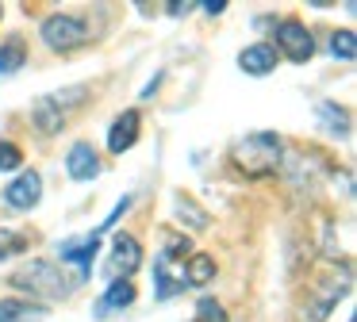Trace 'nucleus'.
I'll use <instances>...</instances> for the list:
<instances>
[{"mask_svg":"<svg viewBox=\"0 0 357 322\" xmlns=\"http://www.w3.org/2000/svg\"><path fill=\"white\" fill-rule=\"evenodd\" d=\"M280 158H284V142L280 135L273 130H257V135H246L231 146V161L238 173L246 176H265V173H277Z\"/></svg>","mask_w":357,"mask_h":322,"instance_id":"1","label":"nucleus"},{"mask_svg":"<svg viewBox=\"0 0 357 322\" xmlns=\"http://www.w3.org/2000/svg\"><path fill=\"white\" fill-rule=\"evenodd\" d=\"M16 288H27V291H39L47 299H66L70 296V280L62 276V268L54 261H27L16 276H12Z\"/></svg>","mask_w":357,"mask_h":322,"instance_id":"2","label":"nucleus"},{"mask_svg":"<svg viewBox=\"0 0 357 322\" xmlns=\"http://www.w3.org/2000/svg\"><path fill=\"white\" fill-rule=\"evenodd\" d=\"M89 38V23L81 15H70V12H58V15H47L43 20V43L50 50H73Z\"/></svg>","mask_w":357,"mask_h":322,"instance_id":"3","label":"nucleus"},{"mask_svg":"<svg viewBox=\"0 0 357 322\" xmlns=\"http://www.w3.org/2000/svg\"><path fill=\"white\" fill-rule=\"evenodd\" d=\"M39 196H43V176L35 173V169H24V173L4 188V204H8L12 211H31V207L39 204Z\"/></svg>","mask_w":357,"mask_h":322,"instance_id":"4","label":"nucleus"},{"mask_svg":"<svg viewBox=\"0 0 357 322\" xmlns=\"http://www.w3.org/2000/svg\"><path fill=\"white\" fill-rule=\"evenodd\" d=\"M277 46H284V54L292 61H311V54H315V38H311V31L303 27L300 20H284L277 27Z\"/></svg>","mask_w":357,"mask_h":322,"instance_id":"5","label":"nucleus"},{"mask_svg":"<svg viewBox=\"0 0 357 322\" xmlns=\"http://www.w3.org/2000/svg\"><path fill=\"white\" fill-rule=\"evenodd\" d=\"M154 288H158V299H173L177 291H185V261L169 257V253H158L154 257Z\"/></svg>","mask_w":357,"mask_h":322,"instance_id":"6","label":"nucleus"},{"mask_svg":"<svg viewBox=\"0 0 357 322\" xmlns=\"http://www.w3.org/2000/svg\"><path fill=\"white\" fill-rule=\"evenodd\" d=\"M100 230H89L85 238H66L62 245H58V253H62V261H70V265L81 268V276L89 273V265H93L96 250H100Z\"/></svg>","mask_w":357,"mask_h":322,"instance_id":"7","label":"nucleus"},{"mask_svg":"<svg viewBox=\"0 0 357 322\" xmlns=\"http://www.w3.org/2000/svg\"><path fill=\"white\" fill-rule=\"evenodd\" d=\"M139 261H142L139 238H131V234H116V238H112V273H116V276H131L135 268H139Z\"/></svg>","mask_w":357,"mask_h":322,"instance_id":"8","label":"nucleus"},{"mask_svg":"<svg viewBox=\"0 0 357 322\" xmlns=\"http://www.w3.org/2000/svg\"><path fill=\"white\" fill-rule=\"evenodd\" d=\"M139 127H142V115L135 112H123L116 123H112V130H108V150L112 153H123V150H131L135 142H139Z\"/></svg>","mask_w":357,"mask_h":322,"instance_id":"9","label":"nucleus"},{"mask_svg":"<svg viewBox=\"0 0 357 322\" xmlns=\"http://www.w3.org/2000/svg\"><path fill=\"white\" fill-rule=\"evenodd\" d=\"M66 169H70L73 181H93V176L100 173V158H96V150L89 142H77L66 153Z\"/></svg>","mask_w":357,"mask_h":322,"instance_id":"10","label":"nucleus"},{"mask_svg":"<svg viewBox=\"0 0 357 322\" xmlns=\"http://www.w3.org/2000/svg\"><path fill=\"white\" fill-rule=\"evenodd\" d=\"M238 66L246 69V77H265L273 66H277V46L269 43H254L238 54Z\"/></svg>","mask_w":357,"mask_h":322,"instance_id":"11","label":"nucleus"},{"mask_svg":"<svg viewBox=\"0 0 357 322\" xmlns=\"http://www.w3.org/2000/svg\"><path fill=\"white\" fill-rule=\"evenodd\" d=\"M135 303V284L127 280V276H116L112 280V288L100 296V303H96V314H108V311H123V307Z\"/></svg>","mask_w":357,"mask_h":322,"instance_id":"12","label":"nucleus"},{"mask_svg":"<svg viewBox=\"0 0 357 322\" xmlns=\"http://www.w3.org/2000/svg\"><path fill=\"white\" fill-rule=\"evenodd\" d=\"M47 307L43 303H27V299H0V322H31L43 319Z\"/></svg>","mask_w":357,"mask_h":322,"instance_id":"13","label":"nucleus"},{"mask_svg":"<svg viewBox=\"0 0 357 322\" xmlns=\"http://www.w3.org/2000/svg\"><path fill=\"white\" fill-rule=\"evenodd\" d=\"M31 119H35V127H39L43 135H58L62 123H66V115L50 104V96H39V100H35V107H31Z\"/></svg>","mask_w":357,"mask_h":322,"instance_id":"14","label":"nucleus"},{"mask_svg":"<svg viewBox=\"0 0 357 322\" xmlns=\"http://www.w3.org/2000/svg\"><path fill=\"white\" fill-rule=\"evenodd\" d=\"M211 276H215V261H211L208 253H196L192 261H185V284H192V288H204Z\"/></svg>","mask_w":357,"mask_h":322,"instance_id":"15","label":"nucleus"},{"mask_svg":"<svg viewBox=\"0 0 357 322\" xmlns=\"http://www.w3.org/2000/svg\"><path fill=\"white\" fill-rule=\"evenodd\" d=\"M177 219L185 222V230H204L208 227V211H200V207H196V199L192 196H177Z\"/></svg>","mask_w":357,"mask_h":322,"instance_id":"16","label":"nucleus"},{"mask_svg":"<svg viewBox=\"0 0 357 322\" xmlns=\"http://www.w3.org/2000/svg\"><path fill=\"white\" fill-rule=\"evenodd\" d=\"M24 61H27V50L20 38H8V43L0 46V77H12Z\"/></svg>","mask_w":357,"mask_h":322,"instance_id":"17","label":"nucleus"},{"mask_svg":"<svg viewBox=\"0 0 357 322\" xmlns=\"http://www.w3.org/2000/svg\"><path fill=\"white\" fill-rule=\"evenodd\" d=\"M85 100H89V89H85V84H73V89L50 92V104H54L62 115H66V107H77V104H85Z\"/></svg>","mask_w":357,"mask_h":322,"instance_id":"18","label":"nucleus"},{"mask_svg":"<svg viewBox=\"0 0 357 322\" xmlns=\"http://www.w3.org/2000/svg\"><path fill=\"white\" fill-rule=\"evenodd\" d=\"M331 54H334V58H342V61H354L357 58L354 31H334V35H331Z\"/></svg>","mask_w":357,"mask_h":322,"instance_id":"19","label":"nucleus"},{"mask_svg":"<svg viewBox=\"0 0 357 322\" xmlns=\"http://www.w3.org/2000/svg\"><path fill=\"white\" fill-rule=\"evenodd\" d=\"M319 119H323L334 135H349V119H346V112H338V104H319Z\"/></svg>","mask_w":357,"mask_h":322,"instance_id":"20","label":"nucleus"},{"mask_svg":"<svg viewBox=\"0 0 357 322\" xmlns=\"http://www.w3.org/2000/svg\"><path fill=\"white\" fill-rule=\"evenodd\" d=\"M27 250V238L20 234V230H0V261L16 257V253Z\"/></svg>","mask_w":357,"mask_h":322,"instance_id":"21","label":"nucleus"},{"mask_svg":"<svg viewBox=\"0 0 357 322\" xmlns=\"http://www.w3.org/2000/svg\"><path fill=\"white\" fill-rule=\"evenodd\" d=\"M12 169H24V150L0 138V173H12Z\"/></svg>","mask_w":357,"mask_h":322,"instance_id":"22","label":"nucleus"},{"mask_svg":"<svg viewBox=\"0 0 357 322\" xmlns=\"http://www.w3.org/2000/svg\"><path fill=\"white\" fill-rule=\"evenodd\" d=\"M196 319H200V322H227V311L215 303V299L204 296L200 303H196Z\"/></svg>","mask_w":357,"mask_h":322,"instance_id":"23","label":"nucleus"},{"mask_svg":"<svg viewBox=\"0 0 357 322\" xmlns=\"http://www.w3.org/2000/svg\"><path fill=\"white\" fill-rule=\"evenodd\" d=\"M131 199H135V196H123V199H119V204H116V211H112V215H108V219H104V227H100V234H104V230H112V227H116V222H119V219H123V211H127V207H131Z\"/></svg>","mask_w":357,"mask_h":322,"instance_id":"24","label":"nucleus"},{"mask_svg":"<svg viewBox=\"0 0 357 322\" xmlns=\"http://www.w3.org/2000/svg\"><path fill=\"white\" fill-rule=\"evenodd\" d=\"M227 8V0H204V12H211V15H219Z\"/></svg>","mask_w":357,"mask_h":322,"instance_id":"25","label":"nucleus"}]
</instances>
